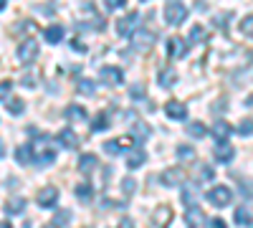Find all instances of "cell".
I'll return each instance as SVG.
<instances>
[{"label":"cell","mask_w":253,"mask_h":228,"mask_svg":"<svg viewBox=\"0 0 253 228\" xmlns=\"http://www.w3.org/2000/svg\"><path fill=\"white\" fill-rule=\"evenodd\" d=\"M10 87H13L10 81H3V84H0V99H5L10 94Z\"/></svg>","instance_id":"obj_44"},{"label":"cell","mask_w":253,"mask_h":228,"mask_svg":"<svg viewBox=\"0 0 253 228\" xmlns=\"http://www.w3.org/2000/svg\"><path fill=\"white\" fill-rule=\"evenodd\" d=\"M129 96H132L134 101H139V99L144 96V87H142V84H134V87L129 89Z\"/></svg>","instance_id":"obj_39"},{"label":"cell","mask_w":253,"mask_h":228,"mask_svg":"<svg viewBox=\"0 0 253 228\" xmlns=\"http://www.w3.org/2000/svg\"><path fill=\"white\" fill-rule=\"evenodd\" d=\"M208 228H228V226H225L223 218H210V221H208Z\"/></svg>","instance_id":"obj_43"},{"label":"cell","mask_w":253,"mask_h":228,"mask_svg":"<svg viewBox=\"0 0 253 228\" xmlns=\"http://www.w3.org/2000/svg\"><path fill=\"white\" fill-rule=\"evenodd\" d=\"M33 160L36 162H43V165H51L53 160H56V147L51 144V139L46 137V135H41L38 137V142H33Z\"/></svg>","instance_id":"obj_1"},{"label":"cell","mask_w":253,"mask_h":228,"mask_svg":"<svg viewBox=\"0 0 253 228\" xmlns=\"http://www.w3.org/2000/svg\"><path fill=\"white\" fill-rule=\"evenodd\" d=\"M0 228H13L10 223H0Z\"/></svg>","instance_id":"obj_49"},{"label":"cell","mask_w":253,"mask_h":228,"mask_svg":"<svg viewBox=\"0 0 253 228\" xmlns=\"http://www.w3.org/2000/svg\"><path fill=\"white\" fill-rule=\"evenodd\" d=\"M167 56H170V58H185L187 56V44L180 36H170V38H167Z\"/></svg>","instance_id":"obj_7"},{"label":"cell","mask_w":253,"mask_h":228,"mask_svg":"<svg viewBox=\"0 0 253 228\" xmlns=\"http://www.w3.org/2000/svg\"><path fill=\"white\" fill-rule=\"evenodd\" d=\"M200 221H205V216H203V211L198 208V205H195V208H187V226H198Z\"/></svg>","instance_id":"obj_27"},{"label":"cell","mask_w":253,"mask_h":228,"mask_svg":"<svg viewBox=\"0 0 253 228\" xmlns=\"http://www.w3.org/2000/svg\"><path fill=\"white\" fill-rule=\"evenodd\" d=\"M56 200H58V188H53V185H46V188L38 190V200H36V203L41 205V208H53Z\"/></svg>","instance_id":"obj_8"},{"label":"cell","mask_w":253,"mask_h":228,"mask_svg":"<svg viewBox=\"0 0 253 228\" xmlns=\"http://www.w3.org/2000/svg\"><path fill=\"white\" fill-rule=\"evenodd\" d=\"M3 155H5V144L0 142V160H3Z\"/></svg>","instance_id":"obj_47"},{"label":"cell","mask_w":253,"mask_h":228,"mask_svg":"<svg viewBox=\"0 0 253 228\" xmlns=\"http://www.w3.org/2000/svg\"><path fill=\"white\" fill-rule=\"evenodd\" d=\"M190 41H193V44H203V41H205L203 26H193V31H190Z\"/></svg>","instance_id":"obj_35"},{"label":"cell","mask_w":253,"mask_h":228,"mask_svg":"<svg viewBox=\"0 0 253 228\" xmlns=\"http://www.w3.org/2000/svg\"><path fill=\"white\" fill-rule=\"evenodd\" d=\"M104 5H107L109 10H117V8H124L126 0H104Z\"/></svg>","instance_id":"obj_41"},{"label":"cell","mask_w":253,"mask_h":228,"mask_svg":"<svg viewBox=\"0 0 253 228\" xmlns=\"http://www.w3.org/2000/svg\"><path fill=\"white\" fill-rule=\"evenodd\" d=\"M233 155H236V152H233V147H230L228 142H218V147H215V160H218V162L225 165V162L233 160Z\"/></svg>","instance_id":"obj_14"},{"label":"cell","mask_w":253,"mask_h":228,"mask_svg":"<svg viewBox=\"0 0 253 228\" xmlns=\"http://www.w3.org/2000/svg\"><path fill=\"white\" fill-rule=\"evenodd\" d=\"M69 218H71V211H61L56 218H53V226L56 228H63V226H69Z\"/></svg>","instance_id":"obj_36"},{"label":"cell","mask_w":253,"mask_h":228,"mask_svg":"<svg viewBox=\"0 0 253 228\" xmlns=\"http://www.w3.org/2000/svg\"><path fill=\"white\" fill-rule=\"evenodd\" d=\"M236 223L238 226H246V228H253V211L248 208V205H238L236 208Z\"/></svg>","instance_id":"obj_11"},{"label":"cell","mask_w":253,"mask_h":228,"mask_svg":"<svg viewBox=\"0 0 253 228\" xmlns=\"http://www.w3.org/2000/svg\"><path fill=\"white\" fill-rule=\"evenodd\" d=\"M144 160H147V152H144V150H139V147H134L129 155H126V165H129L132 170L142 168V165H144Z\"/></svg>","instance_id":"obj_15"},{"label":"cell","mask_w":253,"mask_h":228,"mask_svg":"<svg viewBox=\"0 0 253 228\" xmlns=\"http://www.w3.org/2000/svg\"><path fill=\"white\" fill-rule=\"evenodd\" d=\"M101 79L107 81V84L117 87V84H122V81H124V74H122V69H117V66H104V69H101Z\"/></svg>","instance_id":"obj_10"},{"label":"cell","mask_w":253,"mask_h":228,"mask_svg":"<svg viewBox=\"0 0 253 228\" xmlns=\"http://www.w3.org/2000/svg\"><path fill=\"white\" fill-rule=\"evenodd\" d=\"M104 152H107V155H119L122 147L117 144V139H112V142H104Z\"/></svg>","instance_id":"obj_37"},{"label":"cell","mask_w":253,"mask_h":228,"mask_svg":"<svg viewBox=\"0 0 253 228\" xmlns=\"http://www.w3.org/2000/svg\"><path fill=\"white\" fill-rule=\"evenodd\" d=\"M241 193L246 195V200H251V198H253V185H251L248 180H241Z\"/></svg>","instance_id":"obj_38"},{"label":"cell","mask_w":253,"mask_h":228,"mask_svg":"<svg viewBox=\"0 0 253 228\" xmlns=\"http://www.w3.org/2000/svg\"><path fill=\"white\" fill-rule=\"evenodd\" d=\"M187 135L195 137V139H203V137L208 135V127H205L203 122H190V124H187Z\"/></svg>","instance_id":"obj_25"},{"label":"cell","mask_w":253,"mask_h":228,"mask_svg":"<svg viewBox=\"0 0 253 228\" xmlns=\"http://www.w3.org/2000/svg\"><path fill=\"white\" fill-rule=\"evenodd\" d=\"M132 46L137 53H147L152 46H155V36L150 31H134V38H132Z\"/></svg>","instance_id":"obj_6"},{"label":"cell","mask_w":253,"mask_h":228,"mask_svg":"<svg viewBox=\"0 0 253 228\" xmlns=\"http://www.w3.org/2000/svg\"><path fill=\"white\" fill-rule=\"evenodd\" d=\"M238 135H241V137H251V135H253V119H243V122L238 124Z\"/></svg>","instance_id":"obj_34"},{"label":"cell","mask_w":253,"mask_h":228,"mask_svg":"<svg viewBox=\"0 0 253 228\" xmlns=\"http://www.w3.org/2000/svg\"><path fill=\"white\" fill-rule=\"evenodd\" d=\"M134 135L142 137V139H147V137L152 135V127H150L147 122H137V124H134Z\"/></svg>","instance_id":"obj_30"},{"label":"cell","mask_w":253,"mask_h":228,"mask_svg":"<svg viewBox=\"0 0 253 228\" xmlns=\"http://www.w3.org/2000/svg\"><path fill=\"white\" fill-rule=\"evenodd\" d=\"M185 18H187V8L182 3H177V0L167 3V8H165V20H167V23H170V26H180Z\"/></svg>","instance_id":"obj_4"},{"label":"cell","mask_w":253,"mask_h":228,"mask_svg":"<svg viewBox=\"0 0 253 228\" xmlns=\"http://www.w3.org/2000/svg\"><path fill=\"white\" fill-rule=\"evenodd\" d=\"M107 127H109V119H107V114H101V112H99V114L94 117V122H91V130H94V132H104Z\"/></svg>","instance_id":"obj_28"},{"label":"cell","mask_w":253,"mask_h":228,"mask_svg":"<svg viewBox=\"0 0 253 228\" xmlns=\"http://www.w3.org/2000/svg\"><path fill=\"white\" fill-rule=\"evenodd\" d=\"M182 200L187 203V208H195V200H198V185L187 182L182 188Z\"/></svg>","instance_id":"obj_20"},{"label":"cell","mask_w":253,"mask_h":228,"mask_svg":"<svg viewBox=\"0 0 253 228\" xmlns=\"http://www.w3.org/2000/svg\"><path fill=\"white\" fill-rule=\"evenodd\" d=\"M175 81H177V71H175V69H165V71L160 74V87H165V89L175 87Z\"/></svg>","instance_id":"obj_24"},{"label":"cell","mask_w":253,"mask_h":228,"mask_svg":"<svg viewBox=\"0 0 253 228\" xmlns=\"http://www.w3.org/2000/svg\"><path fill=\"white\" fill-rule=\"evenodd\" d=\"M177 157L190 162V160H195V150L190 147V144H180V147H177Z\"/></svg>","instance_id":"obj_31"},{"label":"cell","mask_w":253,"mask_h":228,"mask_svg":"<svg viewBox=\"0 0 253 228\" xmlns=\"http://www.w3.org/2000/svg\"><path fill=\"white\" fill-rule=\"evenodd\" d=\"M15 160L20 165H31L33 162V144H20V147L15 150Z\"/></svg>","instance_id":"obj_18"},{"label":"cell","mask_w":253,"mask_h":228,"mask_svg":"<svg viewBox=\"0 0 253 228\" xmlns=\"http://www.w3.org/2000/svg\"><path fill=\"white\" fill-rule=\"evenodd\" d=\"M170 218H172V211L170 208H167V205H160V208L155 211V226H167V223H170Z\"/></svg>","instance_id":"obj_23"},{"label":"cell","mask_w":253,"mask_h":228,"mask_svg":"<svg viewBox=\"0 0 253 228\" xmlns=\"http://www.w3.org/2000/svg\"><path fill=\"white\" fill-rule=\"evenodd\" d=\"M63 117H66L69 122H81V119H86V109H84L81 104H69L66 112H63Z\"/></svg>","instance_id":"obj_17"},{"label":"cell","mask_w":253,"mask_h":228,"mask_svg":"<svg viewBox=\"0 0 253 228\" xmlns=\"http://www.w3.org/2000/svg\"><path fill=\"white\" fill-rule=\"evenodd\" d=\"M200 178H205V180H213V170H210L208 168V165H203V168H200V173H198Z\"/></svg>","instance_id":"obj_45"},{"label":"cell","mask_w":253,"mask_h":228,"mask_svg":"<svg viewBox=\"0 0 253 228\" xmlns=\"http://www.w3.org/2000/svg\"><path fill=\"white\" fill-rule=\"evenodd\" d=\"M43 228H56V226H53V223H51V226H43Z\"/></svg>","instance_id":"obj_50"},{"label":"cell","mask_w":253,"mask_h":228,"mask_svg":"<svg viewBox=\"0 0 253 228\" xmlns=\"http://www.w3.org/2000/svg\"><path fill=\"white\" fill-rule=\"evenodd\" d=\"M5 5H8V0H0V10H5Z\"/></svg>","instance_id":"obj_48"},{"label":"cell","mask_w":253,"mask_h":228,"mask_svg":"<svg viewBox=\"0 0 253 228\" xmlns=\"http://www.w3.org/2000/svg\"><path fill=\"white\" fill-rule=\"evenodd\" d=\"M213 137H215L218 142H228V137H230V124H228L225 119H215V124H213Z\"/></svg>","instance_id":"obj_13"},{"label":"cell","mask_w":253,"mask_h":228,"mask_svg":"<svg viewBox=\"0 0 253 228\" xmlns=\"http://www.w3.org/2000/svg\"><path fill=\"white\" fill-rule=\"evenodd\" d=\"M26 211V200L23 198H10L5 203V213H23Z\"/></svg>","instance_id":"obj_26"},{"label":"cell","mask_w":253,"mask_h":228,"mask_svg":"<svg viewBox=\"0 0 253 228\" xmlns=\"http://www.w3.org/2000/svg\"><path fill=\"white\" fill-rule=\"evenodd\" d=\"M91 195H94L91 185H89L86 180H81V182L76 185V198H79L81 203H89V200H91Z\"/></svg>","instance_id":"obj_22"},{"label":"cell","mask_w":253,"mask_h":228,"mask_svg":"<svg viewBox=\"0 0 253 228\" xmlns=\"http://www.w3.org/2000/svg\"><path fill=\"white\" fill-rule=\"evenodd\" d=\"M241 33L248 36V38H253V15H246L241 20Z\"/></svg>","instance_id":"obj_32"},{"label":"cell","mask_w":253,"mask_h":228,"mask_svg":"<svg viewBox=\"0 0 253 228\" xmlns=\"http://www.w3.org/2000/svg\"><path fill=\"white\" fill-rule=\"evenodd\" d=\"M56 142H58V144H63V147H69V150L79 147V137H76V132H74V130H61V132H58V137H56Z\"/></svg>","instance_id":"obj_12"},{"label":"cell","mask_w":253,"mask_h":228,"mask_svg":"<svg viewBox=\"0 0 253 228\" xmlns=\"http://www.w3.org/2000/svg\"><path fill=\"white\" fill-rule=\"evenodd\" d=\"M71 48H74V51H81V53H84V51H86V46H84V44H81V41H76V38L71 41Z\"/></svg>","instance_id":"obj_46"},{"label":"cell","mask_w":253,"mask_h":228,"mask_svg":"<svg viewBox=\"0 0 253 228\" xmlns=\"http://www.w3.org/2000/svg\"><path fill=\"white\" fill-rule=\"evenodd\" d=\"M36 58H38V41L36 38H26L23 44L18 46V61L26 64V66H31Z\"/></svg>","instance_id":"obj_2"},{"label":"cell","mask_w":253,"mask_h":228,"mask_svg":"<svg viewBox=\"0 0 253 228\" xmlns=\"http://www.w3.org/2000/svg\"><path fill=\"white\" fill-rule=\"evenodd\" d=\"M137 26H139V15H137V13H129L126 18H119V20H117V33H119L122 38H129V36H134Z\"/></svg>","instance_id":"obj_5"},{"label":"cell","mask_w":253,"mask_h":228,"mask_svg":"<svg viewBox=\"0 0 253 228\" xmlns=\"http://www.w3.org/2000/svg\"><path fill=\"white\" fill-rule=\"evenodd\" d=\"M165 114L170 119H175V122H182V119H187V107L182 104V101H177V99H170L165 104Z\"/></svg>","instance_id":"obj_9"},{"label":"cell","mask_w":253,"mask_h":228,"mask_svg":"<svg viewBox=\"0 0 253 228\" xmlns=\"http://www.w3.org/2000/svg\"><path fill=\"white\" fill-rule=\"evenodd\" d=\"M99 165V160H96V155H81L79 157V170L84 173V175H89L94 168Z\"/></svg>","instance_id":"obj_19"},{"label":"cell","mask_w":253,"mask_h":228,"mask_svg":"<svg viewBox=\"0 0 253 228\" xmlns=\"http://www.w3.org/2000/svg\"><path fill=\"white\" fill-rule=\"evenodd\" d=\"M182 180H185V175H182V170H177V168H170V170L162 173V182L170 185V188H172V185H180Z\"/></svg>","instance_id":"obj_16"},{"label":"cell","mask_w":253,"mask_h":228,"mask_svg":"<svg viewBox=\"0 0 253 228\" xmlns=\"http://www.w3.org/2000/svg\"><path fill=\"white\" fill-rule=\"evenodd\" d=\"M76 89H79L81 94H86V96H91V94L96 91V87H94V81H91V79H81L79 84H76Z\"/></svg>","instance_id":"obj_29"},{"label":"cell","mask_w":253,"mask_h":228,"mask_svg":"<svg viewBox=\"0 0 253 228\" xmlns=\"http://www.w3.org/2000/svg\"><path fill=\"white\" fill-rule=\"evenodd\" d=\"M43 38L48 41V44H61V38H63V26H48L46 31H43Z\"/></svg>","instance_id":"obj_21"},{"label":"cell","mask_w":253,"mask_h":228,"mask_svg":"<svg viewBox=\"0 0 253 228\" xmlns=\"http://www.w3.org/2000/svg\"><path fill=\"white\" fill-rule=\"evenodd\" d=\"M8 101V109H10V114H23V109H26V104L20 99H5Z\"/></svg>","instance_id":"obj_33"},{"label":"cell","mask_w":253,"mask_h":228,"mask_svg":"<svg viewBox=\"0 0 253 228\" xmlns=\"http://www.w3.org/2000/svg\"><path fill=\"white\" fill-rule=\"evenodd\" d=\"M122 188H124V193L129 195V193H134V188H137V182H134V178H124V182H122Z\"/></svg>","instance_id":"obj_40"},{"label":"cell","mask_w":253,"mask_h":228,"mask_svg":"<svg viewBox=\"0 0 253 228\" xmlns=\"http://www.w3.org/2000/svg\"><path fill=\"white\" fill-rule=\"evenodd\" d=\"M228 18H230V13H225V15H215V20H213V23L218 26V28H228Z\"/></svg>","instance_id":"obj_42"},{"label":"cell","mask_w":253,"mask_h":228,"mask_svg":"<svg viewBox=\"0 0 253 228\" xmlns=\"http://www.w3.org/2000/svg\"><path fill=\"white\" fill-rule=\"evenodd\" d=\"M208 200L213 203L215 208H225V205H230V200H233V190L225 188V185H215V188L208 193Z\"/></svg>","instance_id":"obj_3"}]
</instances>
